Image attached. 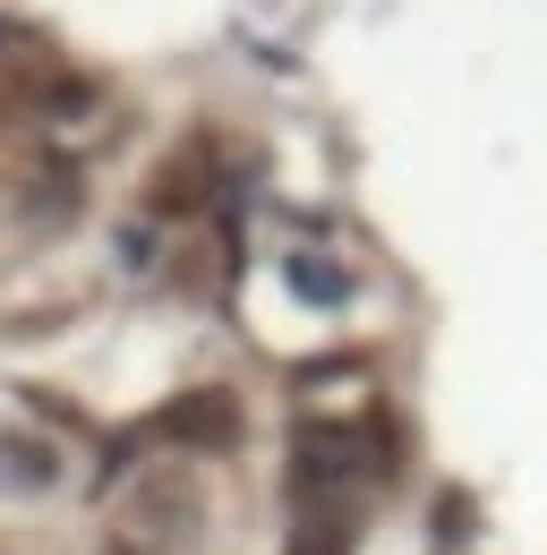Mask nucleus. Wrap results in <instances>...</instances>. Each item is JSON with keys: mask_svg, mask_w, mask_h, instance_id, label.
I'll use <instances>...</instances> for the list:
<instances>
[{"mask_svg": "<svg viewBox=\"0 0 547 555\" xmlns=\"http://www.w3.org/2000/svg\"><path fill=\"white\" fill-rule=\"evenodd\" d=\"M163 436L222 444V436H231V402H222V393H189V402H171V411H163Z\"/></svg>", "mask_w": 547, "mask_h": 555, "instance_id": "nucleus-1", "label": "nucleus"}, {"mask_svg": "<svg viewBox=\"0 0 547 555\" xmlns=\"http://www.w3.org/2000/svg\"><path fill=\"white\" fill-rule=\"evenodd\" d=\"M0 479H17V487H52V453H43L35 436H0Z\"/></svg>", "mask_w": 547, "mask_h": 555, "instance_id": "nucleus-2", "label": "nucleus"}, {"mask_svg": "<svg viewBox=\"0 0 547 555\" xmlns=\"http://www.w3.org/2000/svg\"><path fill=\"white\" fill-rule=\"evenodd\" d=\"M291 282H300L308 299H342V274H334V266H308V257H300V266H291Z\"/></svg>", "mask_w": 547, "mask_h": 555, "instance_id": "nucleus-4", "label": "nucleus"}, {"mask_svg": "<svg viewBox=\"0 0 547 555\" xmlns=\"http://www.w3.org/2000/svg\"><path fill=\"white\" fill-rule=\"evenodd\" d=\"M180 513H189V487H180V479L137 487V521H145V530H180Z\"/></svg>", "mask_w": 547, "mask_h": 555, "instance_id": "nucleus-3", "label": "nucleus"}]
</instances>
